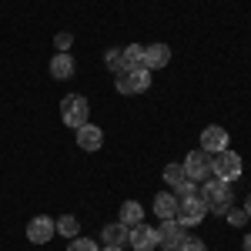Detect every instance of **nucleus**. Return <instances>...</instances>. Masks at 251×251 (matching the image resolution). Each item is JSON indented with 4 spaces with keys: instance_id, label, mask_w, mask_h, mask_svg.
<instances>
[{
    "instance_id": "1",
    "label": "nucleus",
    "mask_w": 251,
    "mask_h": 251,
    "mask_svg": "<svg viewBox=\"0 0 251 251\" xmlns=\"http://www.w3.org/2000/svg\"><path fill=\"white\" fill-rule=\"evenodd\" d=\"M201 201H204V208L208 214H228L234 208V194H231V184L225 181V177H208L204 181V188H201Z\"/></svg>"
},
{
    "instance_id": "2",
    "label": "nucleus",
    "mask_w": 251,
    "mask_h": 251,
    "mask_svg": "<svg viewBox=\"0 0 251 251\" xmlns=\"http://www.w3.org/2000/svg\"><path fill=\"white\" fill-rule=\"evenodd\" d=\"M87 117H91V104H87V97L67 94L64 100H60V121H64L67 127L77 131L80 124H87Z\"/></svg>"
},
{
    "instance_id": "3",
    "label": "nucleus",
    "mask_w": 251,
    "mask_h": 251,
    "mask_svg": "<svg viewBox=\"0 0 251 251\" xmlns=\"http://www.w3.org/2000/svg\"><path fill=\"white\" fill-rule=\"evenodd\" d=\"M204 218H208V208H204L201 194H188V198H177V214H174V221H181L184 228H191V225H201Z\"/></svg>"
},
{
    "instance_id": "4",
    "label": "nucleus",
    "mask_w": 251,
    "mask_h": 251,
    "mask_svg": "<svg viewBox=\"0 0 251 251\" xmlns=\"http://www.w3.org/2000/svg\"><path fill=\"white\" fill-rule=\"evenodd\" d=\"M184 174H188L191 181H208V177H214V157L208 154L204 148L191 151L188 161H184Z\"/></svg>"
},
{
    "instance_id": "5",
    "label": "nucleus",
    "mask_w": 251,
    "mask_h": 251,
    "mask_svg": "<svg viewBox=\"0 0 251 251\" xmlns=\"http://www.w3.org/2000/svg\"><path fill=\"white\" fill-rule=\"evenodd\" d=\"M151 87V71L148 67H134V71H124V74H117V91L121 94H144Z\"/></svg>"
},
{
    "instance_id": "6",
    "label": "nucleus",
    "mask_w": 251,
    "mask_h": 251,
    "mask_svg": "<svg viewBox=\"0 0 251 251\" xmlns=\"http://www.w3.org/2000/svg\"><path fill=\"white\" fill-rule=\"evenodd\" d=\"M184 238H188V228L181 225V221H161V228H157V245L161 251H177L184 245Z\"/></svg>"
},
{
    "instance_id": "7",
    "label": "nucleus",
    "mask_w": 251,
    "mask_h": 251,
    "mask_svg": "<svg viewBox=\"0 0 251 251\" xmlns=\"http://www.w3.org/2000/svg\"><path fill=\"white\" fill-rule=\"evenodd\" d=\"M214 157V177H225V181H234V177H241V154H234V151H218Z\"/></svg>"
},
{
    "instance_id": "8",
    "label": "nucleus",
    "mask_w": 251,
    "mask_h": 251,
    "mask_svg": "<svg viewBox=\"0 0 251 251\" xmlns=\"http://www.w3.org/2000/svg\"><path fill=\"white\" fill-rule=\"evenodd\" d=\"M164 181L174 188V198H188V194H198L194 181L184 174V164H168L164 168Z\"/></svg>"
},
{
    "instance_id": "9",
    "label": "nucleus",
    "mask_w": 251,
    "mask_h": 251,
    "mask_svg": "<svg viewBox=\"0 0 251 251\" xmlns=\"http://www.w3.org/2000/svg\"><path fill=\"white\" fill-rule=\"evenodd\" d=\"M57 231V225H54V218H47V214H37V218H30L27 221V241L30 245H47L50 238Z\"/></svg>"
},
{
    "instance_id": "10",
    "label": "nucleus",
    "mask_w": 251,
    "mask_h": 251,
    "mask_svg": "<svg viewBox=\"0 0 251 251\" xmlns=\"http://www.w3.org/2000/svg\"><path fill=\"white\" fill-rule=\"evenodd\" d=\"M127 245L134 251H154L157 248V228H151V225H134L131 231H127Z\"/></svg>"
},
{
    "instance_id": "11",
    "label": "nucleus",
    "mask_w": 251,
    "mask_h": 251,
    "mask_svg": "<svg viewBox=\"0 0 251 251\" xmlns=\"http://www.w3.org/2000/svg\"><path fill=\"white\" fill-rule=\"evenodd\" d=\"M201 148H204L208 154L225 151V148H228V131H225V127H218V124L204 127V131H201Z\"/></svg>"
},
{
    "instance_id": "12",
    "label": "nucleus",
    "mask_w": 251,
    "mask_h": 251,
    "mask_svg": "<svg viewBox=\"0 0 251 251\" xmlns=\"http://www.w3.org/2000/svg\"><path fill=\"white\" fill-rule=\"evenodd\" d=\"M74 134H77L80 151H100V144H104V131H100V127H94L91 121H87V124H80Z\"/></svg>"
},
{
    "instance_id": "13",
    "label": "nucleus",
    "mask_w": 251,
    "mask_h": 251,
    "mask_svg": "<svg viewBox=\"0 0 251 251\" xmlns=\"http://www.w3.org/2000/svg\"><path fill=\"white\" fill-rule=\"evenodd\" d=\"M171 64V47L168 44H151V47H144V67L148 71H161V67H168Z\"/></svg>"
},
{
    "instance_id": "14",
    "label": "nucleus",
    "mask_w": 251,
    "mask_h": 251,
    "mask_svg": "<svg viewBox=\"0 0 251 251\" xmlns=\"http://www.w3.org/2000/svg\"><path fill=\"white\" fill-rule=\"evenodd\" d=\"M127 231H131V228H124L121 221L107 225V228L100 231V241H104V248H124V245H127Z\"/></svg>"
},
{
    "instance_id": "15",
    "label": "nucleus",
    "mask_w": 251,
    "mask_h": 251,
    "mask_svg": "<svg viewBox=\"0 0 251 251\" xmlns=\"http://www.w3.org/2000/svg\"><path fill=\"white\" fill-rule=\"evenodd\" d=\"M50 74H54V80H67V77H74V57L71 54H54L50 57Z\"/></svg>"
},
{
    "instance_id": "16",
    "label": "nucleus",
    "mask_w": 251,
    "mask_h": 251,
    "mask_svg": "<svg viewBox=\"0 0 251 251\" xmlns=\"http://www.w3.org/2000/svg\"><path fill=\"white\" fill-rule=\"evenodd\" d=\"M154 214L161 218V221H171L174 214H177V198H174V194H168V191H161L154 198Z\"/></svg>"
},
{
    "instance_id": "17",
    "label": "nucleus",
    "mask_w": 251,
    "mask_h": 251,
    "mask_svg": "<svg viewBox=\"0 0 251 251\" xmlns=\"http://www.w3.org/2000/svg\"><path fill=\"white\" fill-rule=\"evenodd\" d=\"M141 218H144V208H141L137 201H124V204H121V218H117V221H121L124 228L141 225Z\"/></svg>"
},
{
    "instance_id": "18",
    "label": "nucleus",
    "mask_w": 251,
    "mask_h": 251,
    "mask_svg": "<svg viewBox=\"0 0 251 251\" xmlns=\"http://www.w3.org/2000/svg\"><path fill=\"white\" fill-rule=\"evenodd\" d=\"M104 64H107L111 74H124V71H127V64H124V50H121V47H107Z\"/></svg>"
},
{
    "instance_id": "19",
    "label": "nucleus",
    "mask_w": 251,
    "mask_h": 251,
    "mask_svg": "<svg viewBox=\"0 0 251 251\" xmlns=\"http://www.w3.org/2000/svg\"><path fill=\"white\" fill-rule=\"evenodd\" d=\"M54 225H57V234H67V238H77V231H80V221L74 214H60Z\"/></svg>"
},
{
    "instance_id": "20",
    "label": "nucleus",
    "mask_w": 251,
    "mask_h": 251,
    "mask_svg": "<svg viewBox=\"0 0 251 251\" xmlns=\"http://www.w3.org/2000/svg\"><path fill=\"white\" fill-rule=\"evenodd\" d=\"M124 64H127V71H134V67H144V47H141V44H131V47H124Z\"/></svg>"
},
{
    "instance_id": "21",
    "label": "nucleus",
    "mask_w": 251,
    "mask_h": 251,
    "mask_svg": "<svg viewBox=\"0 0 251 251\" xmlns=\"http://www.w3.org/2000/svg\"><path fill=\"white\" fill-rule=\"evenodd\" d=\"M67 251H100V248H97V241H91V238H71Z\"/></svg>"
},
{
    "instance_id": "22",
    "label": "nucleus",
    "mask_w": 251,
    "mask_h": 251,
    "mask_svg": "<svg viewBox=\"0 0 251 251\" xmlns=\"http://www.w3.org/2000/svg\"><path fill=\"white\" fill-rule=\"evenodd\" d=\"M54 44H57V50H60V54H71V44H74V37H71L67 30H60L57 37H54Z\"/></svg>"
},
{
    "instance_id": "23",
    "label": "nucleus",
    "mask_w": 251,
    "mask_h": 251,
    "mask_svg": "<svg viewBox=\"0 0 251 251\" xmlns=\"http://www.w3.org/2000/svg\"><path fill=\"white\" fill-rule=\"evenodd\" d=\"M225 218H228V221H231L234 228H241V225H245V221H248V211H245V208H231V211L225 214Z\"/></svg>"
},
{
    "instance_id": "24",
    "label": "nucleus",
    "mask_w": 251,
    "mask_h": 251,
    "mask_svg": "<svg viewBox=\"0 0 251 251\" xmlns=\"http://www.w3.org/2000/svg\"><path fill=\"white\" fill-rule=\"evenodd\" d=\"M177 251H208V245H204L201 238H184V245H181Z\"/></svg>"
},
{
    "instance_id": "25",
    "label": "nucleus",
    "mask_w": 251,
    "mask_h": 251,
    "mask_svg": "<svg viewBox=\"0 0 251 251\" xmlns=\"http://www.w3.org/2000/svg\"><path fill=\"white\" fill-rule=\"evenodd\" d=\"M245 211H248V218H251V194L245 198Z\"/></svg>"
},
{
    "instance_id": "26",
    "label": "nucleus",
    "mask_w": 251,
    "mask_h": 251,
    "mask_svg": "<svg viewBox=\"0 0 251 251\" xmlns=\"http://www.w3.org/2000/svg\"><path fill=\"white\" fill-rule=\"evenodd\" d=\"M245 251H251V234H245Z\"/></svg>"
},
{
    "instance_id": "27",
    "label": "nucleus",
    "mask_w": 251,
    "mask_h": 251,
    "mask_svg": "<svg viewBox=\"0 0 251 251\" xmlns=\"http://www.w3.org/2000/svg\"><path fill=\"white\" fill-rule=\"evenodd\" d=\"M104 251H124V248H104Z\"/></svg>"
}]
</instances>
